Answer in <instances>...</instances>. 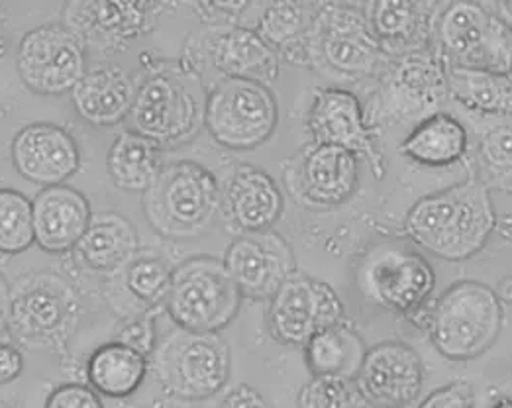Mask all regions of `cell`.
<instances>
[{"instance_id": "obj_39", "label": "cell", "mask_w": 512, "mask_h": 408, "mask_svg": "<svg viewBox=\"0 0 512 408\" xmlns=\"http://www.w3.org/2000/svg\"><path fill=\"white\" fill-rule=\"evenodd\" d=\"M473 391L469 383L456 381L434 389L418 408H473Z\"/></svg>"}, {"instance_id": "obj_33", "label": "cell", "mask_w": 512, "mask_h": 408, "mask_svg": "<svg viewBox=\"0 0 512 408\" xmlns=\"http://www.w3.org/2000/svg\"><path fill=\"white\" fill-rule=\"evenodd\" d=\"M124 291L140 305V312H148L165 303L173 269L159 255H136L126 267L120 269Z\"/></svg>"}, {"instance_id": "obj_6", "label": "cell", "mask_w": 512, "mask_h": 408, "mask_svg": "<svg viewBox=\"0 0 512 408\" xmlns=\"http://www.w3.org/2000/svg\"><path fill=\"white\" fill-rule=\"evenodd\" d=\"M242 301L222 259L197 255L173 269L165 308L181 330L220 334L238 316Z\"/></svg>"}, {"instance_id": "obj_9", "label": "cell", "mask_w": 512, "mask_h": 408, "mask_svg": "<svg viewBox=\"0 0 512 408\" xmlns=\"http://www.w3.org/2000/svg\"><path fill=\"white\" fill-rule=\"evenodd\" d=\"M277 122L279 106L273 91L252 79L224 77L206 97V130L222 148L256 150L273 136Z\"/></svg>"}, {"instance_id": "obj_40", "label": "cell", "mask_w": 512, "mask_h": 408, "mask_svg": "<svg viewBox=\"0 0 512 408\" xmlns=\"http://www.w3.org/2000/svg\"><path fill=\"white\" fill-rule=\"evenodd\" d=\"M216 408H271L263 393L246 383L232 387Z\"/></svg>"}, {"instance_id": "obj_15", "label": "cell", "mask_w": 512, "mask_h": 408, "mask_svg": "<svg viewBox=\"0 0 512 408\" xmlns=\"http://www.w3.org/2000/svg\"><path fill=\"white\" fill-rule=\"evenodd\" d=\"M307 126L314 144L344 148L365 159L375 179L385 177V155L377 146L373 130L365 122L363 106L352 91L336 87L316 89Z\"/></svg>"}, {"instance_id": "obj_16", "label": "cell", "mask_w": 512, "mask_h": 408, "mask_svg": "<svg viewBox=\"0 0 512 408\" xmlns=\"http://www.w3.org/2000/svg\"><path fill=\"white\" fill-rule=\"evenodd\" d=\"M383 73V104L397 122L428 118L448 99L446 63L434 50L389 59Z\"/></svg>"}, {"instance_id": "obj_22", "label": "cell", "mask_w": 512, "mask_h": 408, "mask_svg": "<svg viewBox=\"0 0 512 408\" xmlns=\"http://www.w3.org/2000/svg\"><path fill=\"white\" fill-rule=\"evenodd\" d=\"M220 210L242 234L271 230L285 210V197L275 179L250 163L238 165L222 193Z\"/></svg>"}, {"instance_id": "obj_31", "label": "cell", "mask_w": 512, "mask_h": 408, "mask_svg": "<svg viewBox=\"0 0 512 408\" xmlns=\"http://www.w3.org/2000/svg\"><path fill=\"white\" fill-rule=\"evenodd\" d=\"M303 350L312 375H336L346 379L356 377L367 352L363 338L344 322L314 334Z\"/></svg>"}, {"instance_id": "obj_32", "label": "cell", "mask_w": 512, "mask_h": 408, "mask_svg": "<svg viewBox=\"0 0 512 408\" xmlns=\"http://www.w3.org/2000/svg\"><path fill=\"white\" fill-rule=\"evenodd\" d=\"M161 150L136 132H122L106 155L112 183L128 193H144L161 167Z\"/></svg>"}, {"instance_id": "obj_20", "label": "cell", "mask_w": 512, "mask_h": 408, "mask_svg": "<svg viewBox=\"0 0 512 408\" xmlns=\"http://www.w3.org/2000/svg\"><path fill=\"white\" fill-rule=\"evenodd\" d=\"M10 153L16 173L40 187L65 185L81 165L75 138L52 122H34L18 130Z\"/></svg>"}, {"instance_id": "obj_42", "label": "cell", "mask_w": 512, "mask_h": 408, "mask_svg": "<svg viewBox=\"0 0 512 408\" xmlns=\"http://www.w3.org/2000/svg\"><path fill=\"white\" fill-rule=\"evenodd\" d=\"M8 299H10V285L6 277L0 273V336L6 330V320H8Z\"/></svg>"}, {"instance_id": "obj_24", "label": "cell", "mask_w": 512, "mask_h": 408, "mask_svg": "<svg viewBox=\"0 0 512 408\" xmlns=\"http://www.w3.org/2000/svg\"><path fill=\"white\" fill-rule=\"evenodd\" d=\"M136 97L132 77L114 65L87 69L71 91L75 112L95 128H110L130 116Z\"/></svg>"}, {"instance_id": "obj_13", "label": "cell", "mask_w": 512, "mask_h": 408, "mask_svg": "<svg viewBox=\"0 0 512 408\" xmlns=\"http://www.w3.org/2000/svg\"><path fill=\"white\" fill-rule=\"evenodd\" d=\"M340 322L342 299L326 281L310 275H291L269 299L267 328L281 346L305 348L314 334Z\"/></svg>"}, {"instance_id": "obj_18", "label": "cell", "mask_w": 512, "mask_h": 408, "mask_svg": "<svg viewBox=\"0 0 512 408\" xmlns=\"http://www.w3.org/2000/svg\"><path fill=\"white\" fill-rule=\"evenodd\" d=\"M354 383L365 405L407 408L422 391L424 365L409 344L387 340L365 352Z\"/></svg>"}, {"instance_id": "obj_14", "label": "cell", "mask_w": 512, "mask_h": 408, "mask_svg": "<svg viewBox=\"0 0 512 408\" xmlns=\"http://www.w3.org/2000/svg\"><path fill=\"white\" fill-rule=\"evenodd\" d=\"M285 183L305 208H336L358 189L359 157L344 148L310 142L289 161Z\"/></svg>"}, {"instance_id": "obj_11", "label": "cell", "mask_w": 512, "mask_h": 408, "mask_svg": "<svg viewBox=\"0 0 512 408\" xmlns=\"http://www.w3.org/2000/svg\"><path fill=\"white\" fill-rule=\"evenodd\" d=\"M130 120L132 132L161 150L195 138L205 122V110L179 75L155 71L136 87Z\"/></svg>"}, {"instance_id": "obj_1", "label": "cell", "mask_w": 512, "mask_h": 408, "mask_svg": "<svg viewBox=\"0 0 512 408\" xmlns=\"http://www.w3.org/2000/svg\"><path fill=\"white\" fill-rule=\"evenodd\" d=\"M497 226L487 183L479 173L418 199L405 216V232L414 246L446 261L479 254Z\"/></svg>"}, {"instance_id": "obj_7", "label": "cell", "mask_w": 512, "mask_h": 408, "mask_svg": "<svg viewBox=\"0 0 512 408\" xmlns=\"http://www.w3.org/2000/svg\"><path fill=\"white\" fill-rule=\"evenodd\" d=\"M163 391L181 401H205L220 393L230 377V348L218 332L175 330L154 354Z\"/></svg>"}, {"instance_id": "obj_2", "label": "cell", "mask_w": 512, "mask_h": 408, "mask_svg": "<svg viewBox=\"0 0 512 408\" xmlns=\"http://www.w3.org/2000/svg\"><path fill=\"white\" fill-rule=\"evenodd\" d=\"M222 204L218 181L205 165L179 159L159 167L142 193L148 224L165 240L203 238L216 222Z\"/></svg>"}, {"instance_id": "obj_4", "label": "cell", "mask_w": 512, "mask_h": 408, "mask_svg": "<svg viewBox=\"0 0 512 408\" xmlns=\"http://www.w3.org/2000/svg\"><path fill=\"white\" fill-rule=\"evenodd\" d=\"M503 322V305L493 289L479 281H458L436 301L426 326L442 356L469 361L493 348Z\"/></svg>"}, {"instance_id": "obj_3", "label": "cell", "mask_w": 512, "mask_h": 408, "mask_svg": "<svg viewBox=\"0 0 512 408\" xmlns=\"http://www.w3.org/2000/svg\"><path fill=\"white\" fill-rule=\"evenodd\" d=\"M83 314L77 289L55 271H32L10 285L6 330L24 348H63Z\"/></svg>"}, {"instance_id": "obj_25", "label": "cell", "mask_w": 512, "mask_h": 408, "mask_svg": "<svg viewBox=\"0 0 512 408\" xmlns=\"http://www.w3.org/2000/svg\"><path fill=\"white\" fill-rule=\"evenodd\" d=\"M210 59L224 77L252 79L269 87L279 77L281 59L252 28L232 26L210 42Z\"/></svg>"}, {"instance_id": "obj_26", "label": "cell", "mask_w": 512, "mask_h": 408, "mask_svg": "<svg viewBox=\"0 0 512 408\" xmlns=\"http://www.w3.org/2000/svg\"><path fill=\"white\" fill-rule=\"evenodd\" d=\"M75 252L91 271L116 273L138 255V232L126 216L99 212L93 214Z\"/></svg>"}, {"instance_id": "obj_19", "label": "cell", "mask_w": 512, "mask_h": 408, "mask_svg": "<svg viewBox=\"0 0 512 408\" xmlns=\"http://www.w3.org/2000/svg\"><path fill=\"white\" fill-rule=\"evenodd\" d=\"M161 4L154 2H71L65 6V26L79 36L85 50L122 51L148 34Z\"/></svg>"}, {"instance_id": "obj_37", "label": "cell", "mask_w": 512, "mask_h": 408, "mask_svg": "<svg viewBox=\"0 0 512 408\" xmlns=\"http://www.w3.org/2000/svg\"><path fill=\"white\" fill-rule=\"evenodd\" d=\"M44 408H104L103 401L95 389L81 383H65L53 389Z\"/></svg>"}, {"instance_id": "obj_8", "label": "cell", "mask_w": 512, "mask_h": 408, "mask_svg": "<svg viewBox=\"0 0 512 408\" xmlns=\"http://www.w3.org/2000/svg\"><path fill=\"white\" fill-rule=\"evenodd\" d=\"M356 283L369 305L414 316L434 293L436 275L428 259L407 244L381 242L361 257Z\"/></svg>"}, {"instance_id": "obj_30", "label": "cell", "mask_w": 512, "mask_h": 408, "mask_svg": "<svg viewBox=\"0 0 512 408\" xmlns=\"http://www.w3.org/2000/svg\"><path fill=\"white\" fill-rule=\"evenodd\" d=\"M448 97L460 102L467 110L509 116L512 108L511 75H499L485 69L446 65Z\"/></svg>"}, {"instance_id": "obj_28", "label": "cell", "mask_w": 512, "mask_h": 408, "mask_svg": "<svg viewBox=\"0 0 512 408\" xmlns=\"http://www.w3.org/2000/svg\"><path fill=\"white\" fill-rule=\"evenodd\" d=\"M399 150L420 165L446 167L467 152V132L456 116L436 112L414 126Z\"/></svg>"}, {"instance_id": "obj_44", "label": "cell", "mask_w": 512, "mask_h": 408, "mask_svg": "<svg viewBox=\"0 0 512 408\" xmlns=\"http://www.w3.org/2000/svg\"><path fill=\"white\" fill-rule=\"evenodd\" d=\"M0 408H12V407H8V405H6V403H2V401H0Z\"/></svg>"}, {"instance_id": "obj_17", "label": "cell", "mask_w": 512, "mask_h": 408, "mask_svg": "<svg viewBox=\"0 0 512 408\" xmlns=\"http://www.w3.org/2000/svg\"><path fill=\"white\" fill-rule=\"evenodd\" d=\"M222 263L242 297L252 301H269L297 273L293 248L273 228L238 236L226 248Z\"/></svg>"}, {"instance_id": "obj_43", "label": "cell", "mask_w": 512, "mask_h": 408, "mask_svg": "<svg viewBox=\"0 0 512 408\" xmlns=\"http://www.w3.org/2000/svg\"><path fill=\"white\" fill-rule=\"evenodd\" d=\"M493 408H512L511 399H505V401H501V403H497Z\"/></svg>"}, {"instance_id": "obj_5", "label": "cell", "mask_w": 512, "mask_h": 408, "mask_svg": "<svg viewBox=\"0 0 512 408\" xmlns=\"http://www.w3.org/2000/svg\"><path fill=\"white\" fill-rule=\"evenodd\" d=\"M432 48L446 65L511 75V24L479 2L442 6Z\"/></svg>"}, {"instance_id": "obj_36", "label": "cell", "mask_w": 512, "mask_h": 408, "mask_svg": "<svg viewBox=\"0 0 512 408\" xmlns=\"http://www.w3.org/2000/svg\"><path fill=\"white\" fill-rule=\"evenodd\" d=\"M157 310L159 308L148 310V312L132 318L128 324H124L120 328V332L116 334V342L126 344L128 348L136 350L144 357L152 356L155 346H157V332H155Z\"/></svg>"}, {"instance_id": "obj_29", "label": "cell", "mask_w": 512, "mask_h": 408, "mask_svg": "<svg viewBox=\"0 0 512 408\" xmlns=\"http://www.w3.org/2000/svg\"><path fill=\"white\" fill-rule=\"evenodd\" d=\"M148 373V357L116 340L99 346L87 363V377L93 389L110 399L134 395Z\"/></svg>"}, {"instance_id": "obj_10", "label": "cell", "mask_w": 512, "mask_h": 408, "mask_svg": "<svg viewBox=\"0 0 512 408\" xmlns=\"http://www.w3.org/2000/svg\"><path fill=\"white\" fill-rule=\"evenodd\" d=\"M387 61L361 6L318 2L310 36V67L359 79L377 75Z\"/></svg>"}, {"instance_id": "obj_27", "label": "cell", "mask_w": 512, "mask_h": 408, "mask_svg": "<svg viewBox=\"0 0 512 408\" xmlns=\"http://www.w3.org/2000/svg\"><path fill=\"white\" fill-rule=\"evenodd\" d=\"M318 2H273L259 18L257 34L293 65L310 67V36Z\"/></svg>"}, {"instance_id": "obj_34", "label": "cell", "mask_w": 512, "mask_h": 408, "mask_svg": "<svg viewBox=\"0 0 512 408\" xmlns=\"http://www.w3.org/2000/svg\"><path fill=\"white\" fill-rule=\"evenodd\" d=\"M34 246L32 201L10 187L0 189V254H24Z\"/></svg>"}, {"instance_id": "obj_41", "label": "cell", "mask_w": 512, "mask_h": 408, "mask_svg": "<svg viewBox=\"0 0 512 408\" xmlns=\"http://www.w3.org/2000/svg\"><path fill=\"white\" fill-rule=\"evenodd\" d=\"M22 369H24L22 352L14 344L0 342V385L16 381Z\"/></svg>"}, {"instance_id": "obj_23", "label": "cell", "mask_w": 512, "mask_h": 408, "mask_svg": "<svg viewBox=\"0 0 512 408\" xmlns=\"http://www.w3.org/2000/svg\"><path fill=\"white\" fill-rule=\"evenodd\" d=\"M32 214L34 244L53 255L75 250L93 218L87 197L69 185L44 187L32 201Z\"/></svg>"}, {"instance_id": "obj_21", "label": "cell", "mask_w": 512, "mask_h": 408, "mask_svg": "<svg viewBox=\"0 0 512 408\" xmlns=\"http://www.w3.org/2000/svg\"><path fill=\"white\" fill-rule=\"evenodd\" d=\"M440 8L438 2L414 0H375L361 6L371 34L387 59L434 50V22Z\"/></svg>"}, {"instance_id": "obj_12", "label": "cell", "mask_w": 512, "mask_h": 408, "mask_svg": "<svg viewBox=\"0 0 512 408\" xmlns=\"http://www.w3.org/2000/svg\"><path fill=\"white\" fill-rule=\"evenodd\" d=\"M16 69L34 95L61 97L87 73V50L65 24H44L20 40Z\"/></svg>"}, {"instance_id": "obj_35", "label": "cell", "mask_w": 512, "mask_h": 408, "mask_svg": "<svg viewBox=\"0 0 512 408\" xmlns=\"http://www.w3.org/2000/svg\"><path fill=\"white\" fill-rule=\"evenodd\" d=\"M299 408H365L354 379L312 375L299 393Z\"/></svg>"}, {"instance_id": "obj_38", "label": "cell", "mask_w": 512, "mask_h": 408, "mask_svg": "<svg viewBox=\"0 0 512 408\" xmlns=\"http://www.w3.org/2000/svg\"><path fill=\"white\" fill-rule=\"evenodd\" d=\"M481 157L489 169L497 171L495 175L511 173V128L509 126L495 130L483 140Z\"/></svg>"}]
</instances>
